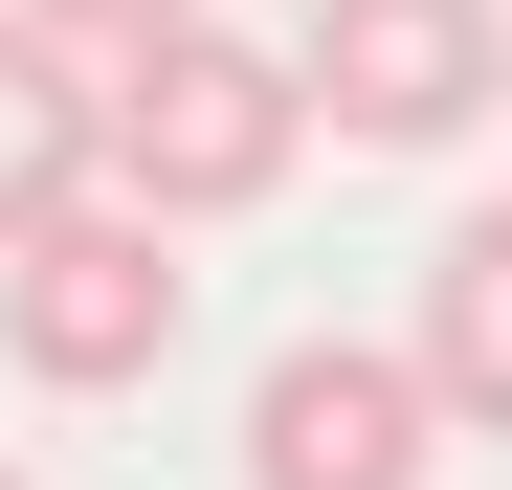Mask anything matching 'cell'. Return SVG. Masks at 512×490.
Here are the masks:
<instances>
[{"mask_svg":"<svg viewBox=\"0 0 512 490\" xmlns=\"http://www.w3.org/2000/svg\"><path fill=\"white\" fill-rule=\"evenodd\" d=\"M290 156H312V67H290V45H245V23H156V45H112V179H134L156 223L290 201Z\"/></svg>","mask_w":512,"mask_h":490,"instance_id":"cell-1","label":"cell"},{"mask_svg":"<svg viewBox=\"0 0 512 490\" xmlns=\"http://www.w3.org/2000/svg\"><path fill=\"white\" fill-rule=\"evenodd\" d=\"M179 312H201V268H179V223H156L134 179L45 201L23 245H0V357H23L45 401H134L156 357H179Z\"/></svg>","mask_w":512,"mask_h":490,"instance_id":"cell-2","label":"cell"},{"mask_svg":"<svg viewBox=\"0 0 512 490\" xmlns=\"http://www.w3.org/2000/svg\"><path fill=\"white\" fill-rule=\"evenodd\" d=\"M312 134H357V156H446L512 112V23L490 0H312Z\"/></svg>","mask_w":512,"mask_h":490,"instance_id":"cell-3","label":"cell"},{"mask_svg":"<svg viewBox=\"0 0 512 490\" xmlns=\"http://www.w3.org/2000/svg\"><path fill=\"white\" fill-rule=\"evenodd\" d=\"M468 424L423 401L401 335H290L268 379H245V490H423Z\"/></svg>","mask_w":512,"mask_h":490,"instance_id":"cell-4","label":"cell"},{"mask_svg":"<svg viewBox=\"0 0 512 490\" xmlns=\"http://www.w3.org/2000/svg\"><path fill=\"white\" fill-rule=\"evenodd\" d=\"M90 179H112V45H67V23L0 0V245L45 201H90Z\"/></svg>","mask_w":512,"mask_h":490,"instance_id":"cell-5","label":"cell"},{"mask_svg":"<svg viewBox=\"0 0 512 490\" xmlns=\"http://www.w3.org/2000/svg\"><path fill=\"white\" fill-rule=\"evenodd\" d=\"M423 401H446L468 446H512V201H468L446 245H423V312H401Z\"/></svg>","mask_w":512,"mask_h":490,"instance_id":"cell-6","label":"cell"},{"mask_svg":"<svg viewBox=\"0 0 512 490\" xmlns=\"http://www.w3.org/2000/svg\"><path fill=\"white\" fill-rule=\"evenodd\" d=\"M23 23H67V45H156V23H223V0H23Z\"/></svg>","mask_w":512,"mask_h":490,"instance_id":"cell-7","label":"cell"},{"mask_svg":"<svg viewBox=\"0 0 512 490\" xmlns=\"http://www.w3.org/2000/svg\"><path fill=\"white\" fill-rule=\"evenodd\" d=\"M0 490H23V468H0Z\"/></svg>","mask_w":512,"mask_h":490,"instance_id":"cell-8","label":"cell"},{"mask_svg":"<svg viewBox=\"0 0 512 490\" xmlns=\"http://www.w3.org/2000/svg\"><path fill=\"white\" fill-rule=\"evenodd\" d=\"M490 134H512V112H490Z\"/></svg>","mask_w":512,"mask_h":490,"instance_id":"cell-9","label":"cell"}]
</instances>
